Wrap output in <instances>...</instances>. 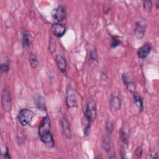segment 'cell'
Here are the masks:
<instances>
[{"label":"cell","mask_w":159,"mask_h":159,"mask_svg":"<svg viewBox=\"0 0 159 159\" xmlns=\"http://www.w3.org/2000/svg\"><path fill=\"white\" fill-rule=\"evenodd\" d=\"M50 127H51V122L50 119L48 116L44 117L39 127V135L40 137L48 135L50 133Z\"/></svg>","instance_id":"3957f363"},{"label":"cell","mask_w":159,"mask_h":159,"mask_svg":"<svg viewBox=\"0 0 159 159\" xmlns=\"http://www.w3.org/2000/svg\"><path fill=\"white\" fill-rule=\"evenodd\" d=\"M1 157L3 158H7L9 159L10 158V155H9V150H8V147L6 145V143L4 144H1Z\"/></svg>","instance_id":"d6986e66"},{"label":"cell","mask_w":159,"mask_h":159,"mask_svg":"<svg viewBox=\"0 0 159 159\" xmlns=\"http://www.w3.org/2000/svg\"><path fill=\"white\" fill-rule=\"evenodd\" d=\"M158 3H159V2H158V1H157L156 6H157V8H158Z\"/></svg>","instance_id":"4316f807"},{"label":"cell","mask_w":159,"mask_h":159,"mask_svg":"<svg viewBox=\"0 0 159 159\" xmlns=\"http://www.w3.org/2000/svg\"><path fill=\"white\" fill-rule=\"evenodd\" d=\"M143 7L146 11H150L152 9V2L151 1H144L143 2Z\"/></svg>","instance_id":"603a6c76"},{"label":"cell","mask_w":159,"mask_h":159,"mask_svg":"<svg viewBox=\"0 0 159 159\" xmlns=\"http://www.w3.org/2000/svg\"><path fill=\"white\" fill-rule=\"evenodd\" d=\"M51 14L53 19L58 22H60L66 17V11L65 7L63 6H58L52 11Z\"/></svg>","instance_id":"8992f818"},{"label":"cell","mask_w":159,"mask_h":159,"mask_svg":"<svg viewBox=\"0 0 159 159\" xmlns=\"http://www.w3.org/2000/svg\"><path fill=\"white\" fill-rule=\"evenodd\" d=\"M110 105L111 107L115 110H120L121 107V100L118 96L112 95L110 99Z\"/></svg>","instance_id":"4fadbf2b"},{"label":"cell","mask_w":159,"mask_h":159,"mask_svg":"<svg viewBox=\"0 0 159 159\" xmlns=\"http://www.w3.org/2000/svg\"><path fill=\"white\" fill-rule=\"evenodd\" d=\"M146 29L147 24L143 20L137 21L135 23L134 30V34L135 37L139 39H142L145 35Z\"/></svg>","instance_id":"52a82bcc"},{"label":"cell","mask_w":159,"mask_h":159,"mask_svg":"<svg viewBox=\"0 0 159 159\" xmlns=\"http://www.w3.org/2000/svg\"><path fill=\"white\" fill-rule=\"evenodd\" d=\"M110 134L108 132L107 134H106L102 140V146L104 150L106 152H110L111 150V137H110Z\"/></svg>","instance_id":"e0dca14e"},{"label":"cell","mask_w":159,"mask_h":159,"mask_svg":"<svg viewBox=\"0 0 159 159\" xmlns=\"http://www.w3.org/2000/svg\"><path fill=\"white\" fill-rule=\"evenodd\" d=\"M33 37L27 31H24L22 35V45L24 48L29 47L33 42Z\"/></svg>","instance_id":"5bb4252c"},{"label":"cell","mask_w":159,"mask_h":159,"mask_svg":"<svg viewBox=\"0 0 159 159\" xmlns=\"http://www.w3.org/2000/svg\"><path fill=\"white\" fill-rule=\"evenodd\" d=\"M51 32L57 37H61L66 32L65 26L60 23H55L51 27Z\"/></svg>","instance_id":"9c48e42d"},{"label":"cell","mask_w":159,"mask_h":159,"mask_svg":"<svg viewBox=\"0 0 159 159\" xmlns=\"http://www.w3.org/2000/svg\"><path fill=\"white\" fill-rule=\"evenodd\" d=\"M133 98H134V101L135 105L138 108L139 111L140 112H142L143 109V102L142 98L139 93L135 92L134 93Z\"/></svg>","instance_id":"9a60e30c"},{"label":"cell","mask_w":159,"mask_h":159,"mask_svg":"<svg viewBox=\"0 0 159 159\" xmlns=\"http://www.w3.org/2000/svg\"><path fill=\"white\" fill-rule=\"evenodd\" d=\"M122 80L124 85L130 92H134L135 85L132 76L129 73H124L122 75Z\"/></svg>","instance_id":"ba28073f"},{"label":"cell","mask_w":159,"mask_h":159,"mask_svg":"<svg viewBox=\"0 0 159 159\" xmlns=\"http://www.w3.org/2000/svg\"><path fill=\"white\" fill-rule=\"evenodd\" d=\"M89 57H90V59L93 61H97V59H98V55H97V53H96V51L95 50H93L91 51L90 52V55H89Z\"/></svg>","instance_id":"d4e9b609"},{"label":"cell","mask_w":159,"mask_h":159,"mask_svg":"<svg viewBox=\"0 0 159 159\" xmlns=\"http://www.w3.org/2000/svg\"><path fill=\"white\" fill-rule=\"evenodd\" d=\"M9 70V65L8 63H3L1 65V73L2 75H6Z\"/></svg>","instance_id":"7402d4cb"},{"label":"cell","mask_w":159,"mask_h":159,"mask_svg":"<svg viewBox=\"0 0 159 159\" xmlns=\"http://www.w3.org/2000/svg\"><path fill=\"white\" fill-rule=\"evenodd\" d=\"M34 116L35 113L32 111L28 109H22L18 114L17 120L20 125L25 126L31 122Z\"/></svg>","instance_id":"7a4b0ae2"},{"label":"cell","mask_w":159,"mask_h":159,"mask_svg":"<svg viewBox=\"0 0 159 159\" xmlns=\"http://www.w3.org/2000/svg\"><path fill=\"white\" fill-rule=\"evenodd\" d=\"M61 126L63 133L64 135L66 137V138L68 139H71V134L70 128L69 126V123L68 120L64 117L61 120Z\"/></svg>","instance_id":"7c38bea8"},{"label":"cell","mask_w":159,"mask_h":159,"mask_svg":"<svg viewBox=\"0 0 159 159\" xmlns=\"http://www.w3.org/2000/svg\"><path fill=\"white\" fill-rule=\"evenodd\" d=\"M29 61L30 65L32 68H36L38 67L39 63L36 55L34 53H30L29 55Z\"/></svg>","instance_id":"ac0fdd59"},{"label":"cell","mask_w":159,"mask_h":159,"mask_svg":"<svg viewBox=\"0 0 159 159\" xmlns=\"http://www.w3.org/2000/svg\"><path fill=\"white\" fill-rule=\"evenodd\" d=\"M1 104L3 109L6 111H10L11 109V95L9 89L5 88L2 91L1 96Z\"/></svg>","instance_id":"277c9868"},{"label":"cell","mask_w":159,"mask_h":159,"mask_svg":"<svg viewBox=\"0 0 159 159\" xmlns=\"http://www.w3.org/2000/svg\"><path fill=\"white\" fill-rule=\"evenodd\" d=\"M56 49V43L55 41L53 40L52 38H50V42H49V50L53 53V52L55 51Z\"/></svg>","instance_id":"cb8c5ba5"},{"label":"cell","mask_w":159,"mask_h":159,"mask_svg":"<svg viewBox=\"0 0 159 159\" xmlns=\"http://www.w3.org/2000/svg\"><path fill=\"white\" fill-rule=\"evenodd\" d=\"M120 139L124 145H125L126 146L128 145L129 135H128L127 132L123 129H121L120 130Z\"/></svg>","instance_id":"ffe728a7"},{"label":"cell","mask_w":159,"mask_h":159,"mask_svg":"<svg viewBox=\"0 0 159 159\" xmlns=\"http://www.w3.org/2000/svg\"><path fill=\"white\" fill-rule=\"evenodd\" d=\"M66 106L68 107H74L77 106V99L76 92L71 86H68L66 89Z\"/></svg>","instance_id":"5b68a950"},{"label":"cell","mask_w":159,"mask_h":159,"mask_svg":"<svg viewBox=\"0 0 159 159\" xmlns=\"http://www.w3.org/2000/svg\"><path fill=\"white\" fill-rule=\"evenodd\" d=\"M152 48V45L150 43H146L143 44L137 51V54L138 57L141 59L146 58L148 55V54L150 53Z\"/></svg>","instance_id":"30bf717a"},{"label":"cell","mask_w":159,"mask_h":159,"mask_svg":"<svg viewBox=\"0 0 159 159\" xmlns=\"http://www.w3.org/2000/svg\"><path fill=\"white\" fill-rule=\"evenodd\" d=\"M56 62L58 69L63 73L66 72V61L65 57L62 54H58L56 56Z\"/></svg>","instance_id":"8fae6325"},{"label":"cell","mask_w":159,"mask_h":159,"mask_svg":"<svg viewBox=\"0 0 159 159\" xmlns=\"http://www.w3.org/2000/svg\"><path fill=\"white\" fill-rule=\"evenodd\" d=\"M34 104L36 106V107L40 109V110H43V111H45L46 110V107H45V100L44 98L42 96H39V95H37L34 97Z\"/></svg>","instance_id":"2e32d148"},{"label":"cell","mask_w":159,"mask_h":159,"mask_svg":"<svg viewBox=\"0 0 159 159\" xmlns=\"http://www.w3.org/2000/svg\"><path fill=\"white\" fill-rule=\"evenodd\" d=\"M122 43V41L120 38L118 36H112L111 37V47L112 48H116Z\"/></svg>","instance_id":"44dd1931"},{"label":"cell","mask_w":159,"mask_h":159,"mask_svg":"<svg viewBox=\"0 0 159 159\" xmlns=\"http://www.w3.org/2000/svg\"><path fill=\"white\" fill-rule=\"evenodd\" d=\"M96 105L93 100L89 101L86 106L84 117L82 119V127L85 135L89 134L91 122L96 117Z\"/></svg>","instance_id":"6da1fadb"},{"label":"cell","mask_w":159,"mask_h":159,"mask_svg":"<svg viewBox=\"0 0 159 159\" xmlns=\"http://www.w3.org/2000/svg\"><path fill=\"white\" fill-rule=\"evenodd\" d=\"M135 154L137 157H140L142 154V148L141 147H138L135 150Z\"/></svg>","instance_id":"484cf974"}]
</instances>
